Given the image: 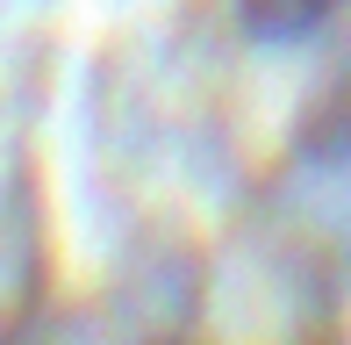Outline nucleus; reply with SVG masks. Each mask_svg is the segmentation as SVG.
Masks as SVG:
<instances>
[{"instance_id":"1","label":"nucleus","mask_w":351,"mask_h":345,"mask_svg":"<svg viewBox=\"0 0 351 345\" xmlns=\"http://www.w3.org/2000/svg\"><path fill=\"white\" fill-rule=\"evenodd\" d=\"M330 0H251V14H258L265 29H280V36H294V29H308L315 14H323Z\"/></svg>"}]
</instances>
